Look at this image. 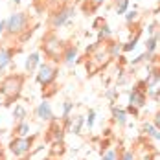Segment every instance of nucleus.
Wrapping results in <instances>:
<instances>
[{
	"mask_svg": "<svg viewBox=\"0 0 160 160\" xmlns=\"http://www.w3.org/2000/svg\"><path fill=\"white\" fill-rule=\"evenodd\" d=\"M72 15H74V8H70V6L59 8V9H57V11L52 15V18H50V24H52V28H59V26L66 24V22L72 18Z\"/></svg>",
	"mask_w": 160,
	"mask_h": 160,
	"instance_id": "nucleus-7",
	"label": "nucleus"
},
{
	"mask_svg": "<svg viewBox=\"0 0 160 160\" xmlns=\"http://www.w3.org/2000/svg\"><path fill=\"white\" fill-rule=\"evenodd\" d=\"M13 116H15V120L22 122V120L26 118V109H24L22 105H17V107H15V111H13Z\"/></svg>",
	"mask_w": 160,
	"mask_h": 160,
	"instance_id": "nucleus-16",
	"label": "nucleus"
},
{
	"mask_svg": "<svg viewBox=\"0 0 160 160\" xmlns=\"http://www.w3.org/2000/svg\"><path fill=\"white\" fill-rule=\"evenodd\" d=\"M57 78V68L52 66L48 63H41L39 64V72H37V81L42 85V87H48L52 85Z\"/></svg>",
	"mask_w": 160,
	"mask_h": 160,
	"instance_id": "nucleus-5",
	"label": "nucleus"
},
{
	"mask_svg": "<svg viewBox=\"0 0 160 160\" xmlns=\"http://www.w3.org/2000/svg\"><path fill=\"white\" fill-rule=\"evenodd\" d=\"M32 144H33V136H17L15 140H11L9 144V149L15 157H24L30 149H32Z\"/></svg>",
	"mask_w": 160,
	"mask_h": 160,
	"instance_id": "nucleus-6",
	"label": "nucleus"
},
{
	"mask_svg": "<svg viewBox=\"0 0 160 160\" xmlns=\"http://www.w3.org/2000/svg\"><path fill=\"white\" fill-rule=\"evenodd\" d=\"M39 2H44V4H53L55 0H37V4H39Z\"/></svg>",
	"mask_w": 160,
	"mask_h": 160,
	"instance_id": "nucleus-30",
	"label": "nucleus"
},
{
	"mask_svg": "<svg viewBox=\"0 0 160 160\" xmlns=\"http://www.w3.org/2000/svg\"><path fill=\"white\" fill-rule=\"evenodd\" d=\"M107 37H111V28H109L107 24H103V28H101V32H99V42H101L103 39H107Z\"/></svg>",
	"mask_w": 160,
	"mask_h": 160,
	"instance_id": "nucleus-21",
	"label": "nucleus"
},
{
	"mask_svg": "<svg viewBox=\"0 0 160 160\" xmlns=\"http://www.w3.org/2000/svg\"><path fill=\"white\" fill-rule=\"evenodd\" d=\"M83 123H85V118H83V116H78V118H76V123L72 125V132H74V134H81Z\"/></svg>",
	"mask_w": 160,
	"mask_h": 160,
	"instance_id": "nucleus-17",
	"label": "nucleus"
},
{
	"mask_svg": "<svg viewBox=\"0 0 160 160\" xmlns=\"http://www.w3.org/2000/svg\"><path fill=\"white\" fill-rule=\"evenodd\" d=\"M72 107H74V103H72V101H64V103H63V118H66V116L70 114Z\"/></svg>",
	"mask_w": 160,
	"mask_h": 160,
	"instance_id": "nucleus-23",
	"label": "nucleus"
},
{
	"mask_svg": "<svg viewBox=\"0 0 160 160\" xmlns=\"http://www.w3.org/2000/svg\"><path fill=\"white\" fill-rule=\"evenodd\" d=\"M90 2H92V9H96L98 6H101V4H103L105 0H90Z\"/></svg>",
	"mask_w": 160,
	"mask_h": 160,
	"instance_id": "nucleus-27",
	"label": "nucleus"
},
{
	"mask_svg": "<svg viewBox=\"0 0 160 160\" xmlns=\"http://www.w3.org/2000/svg\"><path fill=\"white\" fill-rule=\"evenodd\" d=\"M123 160H132V155H131V153H125V157H123Z\"/></svg>",
	"mask_w": 160,
	"mask_h": 160,
	"instance_id": "nucleus-31",
	"label": "nucleus"
},
{
	"mask_svg": "<svg viewBox=\"0 0 160 160\" xmlns=\"http://www.w3.org/2000/svg\"><path fill=\"white\" fill-rule=\"evenodd\" d=\"M76 55H78L76 46H66V48H64V53H63V61L66 64H72L76 61Z\"/></svg>",
	"mask_w": 160,
	"mask_h": 160,
	"instance_id": "nucleus-12",
	"label": "nucleus"
},
{
	"mask_svg": "<svg viewBox=\"0 0 160 160\" xmlns=\"http://www.w3.org/2000/svg\"><path fill=\"white\" fill-rule=\"evenodd\" d=\"M155 125H157V129L160 131V112L157 114V118H155Z\"/></svg>",
	"mask_w": 160,
	"mask_h": 160,
	"instance_id": "nucleus-29",
	"label": "nucleus"
},
{
	"mask_svg": "<svg viewBox=\"0 0 160 160\" xmlns=\"http://www.w3.org/2000/svg\"><path fill=\"white\" fill-rule=\"evenodd\" d=\"M41 48L44 52V55L53 59V61H59V57H63V41L55 35V33H48L46 37H42V42H41Z\"/></svg>",
	"mask_w": 160,
	"mask_h": 160,
	"instance_id": "nucleus-3",
	"label": "nucleus"
},
{
	"mask_svg": "<svg viewBox=\"0 0 160 160\" xmlns=\"http://www.w3.org/2000/svg\"><path fill=\"white\" fill-rule=\"evenodd\" d=\"M114 157H116V155H114V151H107V153H105V157H103V160H114Z\"/></svg>",
	"mask_w": 160,
	"mask_h": 160,
	"instance_id": "nucleus-25",
	"label": "nucleus"
},
{
	"mask_svg": "<svg viewBox=\"0 0 160 160\" xmlns=\"http://www.w3.org/2000/svg\"><path fill=\"white\" fill-rule=\"evenodd\" d=\"M112 114L116 118V122L120 125H125V111L123 109H118V107H112Z\"/></svg>",
	"mask_w": 160,
	"mask_h": 160,
	"instance_id": "nucleus-13",
	"label": "nucleus"
},
{
	"mask_svg": "<svg viewBox=\"0 0 160 160\" xmlns=\"http://www.w3.org/2000/svg\"><path fill=\"white\" fill-rule=\"evenodd\" d=\"M109 52H111V57H116V55L122 52V44H120V42H112V44H109Z\"/></svg>",
	"mask_w": 160,
	"mask_h": 160,
	"instance_id": "nucleus-19",
	"label": "nucleus"
},
{
	"mask_svg": "<svg viewBox=\"0 0 160 160\" xmlns=\"http://www.w3.org/2000/svg\"><path fill=\"white\" fill-rule=\"evenodd\" d=\"M11 57H13V52L8 48H0V72L6 70V66L11 63Z\"/></svg>",
	"mask_w": 160,
	"mask_h": 160,
	"instance_id": "nucleus-11",
	"label": "nucleus"
},
{
	"mask_svg": "<svg viewBox=\"0 0 160 160\" xmlns=\"http://www.w3.org/2000/svg\"><path fill=\"white\" fill-rule=\"evenodd\" d=\"M39 64H41V55H39V52H33L28 55V59H26V70L28 72H35L37 68H39Z\"/></svg>",
	"mask_w": 160,
	"mask_h": 160,
	"instance_id": "nucleus-9",
	"label": "nucleus"
},
{
	"mask_svg": "<svg viewBox=\"0 0 160 160\" xmlns=\"http://www.w3.org/2000/svg\"><path fill=\"white\" fill-rule=\"evenodd\" d=\"M127 6H129V0H118V4H116V11H118V15L125 13V11H127Z\"/></svg>",
	"mask_w": 160,
	"mask_h": 160,
	"instance_id": "nucleus-18",
	"label": "nucleus"
},
{
	"mask_svg": "<svg viewBox=\"0 0 160 160\" xmlns=\"http://www.w3.org/2000/svg\"><path fill=\"white\" fill-rule=\"evenodd\" d=\"M87 72L88 74H94L99 68H103L105 64L109 63L111 57V52H109V44H101L98 42L90 48V53H87Z\"/></svg>",
	"mask_w": 160,
	"mask_h": 160,
	"instance_id": "nucleus-1",
	"label": "nucleus"
},
{
	"mask_svg": "<svg viewBox=\"0 0 160 160\" xmlns=\"http://www.w3.org/2000/svg\"><path fill=\"white\" fill-rule=\"evenodd\" d=\"M94 118H96V111H88V116H87V125H88V129H92V125H94Z\"/></svg>",
	"mask_w": 160,
	"mask_h": 160,
	"instance_id": "nucleus-24",
	"label": "nucleus"
},
{
	"mask_svg": "<svg viewBox=\"0 0 160 160\" xmlns=\"http://www.w3.org/2000/svg\"><path fill=\"white\" fill-rule=\"evenodd\" d=\"M17 136H28V132H30V123H26V122H20V125L15 129Z\"/></svg>",
	"mask_w": 160,
	"mask_h": 160,
	"instance_id": "nucleus-15",
	"label": "nucleus"
},
{
	"mask_svg": "<svg viewBox=\"0 0 160 160\" xmlns=\"http://www.w3.org/2000/svg\"><path fill=\"white\" fill-rule=\"evenodd\" d=\"M46 160H53V158H46Z\"/></svg>",
	"mask_w": 160,
	"mask_h": 160,
	"instance_id": "nucleus-34",
	"label": "nucleus"
},
{
	"mask_svg": "<svg viewBox=\"0 0 160 160\" xmlns=\"http://www.w3.org/2000/svg\"><path fill=\"white\" fill-rule=\"evenodd\" d=\"M28 28V15L26 13H13L6 22V32L9 35H18Z\"/></svg>",
	"mask_w": 160,
	"mask_h": 160,
	"instance_id": "nucleus-4",
	"label": "nucleus"
},
{
	"mask_svg": "<svg viewBox=\"0 0 160 160\" xmlns=\"http://www.w3.org/2000/svg\"><path fill=\"white\" fill-rule=\"evenodd\" d=\"M129 103H131V107H142L145 103L144 92H140L138 88H134V90L131 92V96H129Z\"/></svg>",
	"mask_w": 160,
	"mask_h": 160,
	"instance_id": "nucleus-10",
	"label": "nucleus"
},
{
	"mask_svg": "<svg viewBox=\"0 0 160 160\" xmlns=\"http://www.w3.org/2000/svg\"><path fill=\"white\" fill-rule=\"evenodd\" d=\"M6 22H8V20H0V35L6 32Z\"/></svg>",
	"mask_w": 160,
	"mask_h": 160,
	"instance_id": "nucleus-28",
	"label": "nucleus"
},
{
	"mask_svg": "<svg viewBox=\"0 0 160 160\" xmlns=\"http://www.w3.org/2000/svg\"><path fill=\"white\" fill-rule=\"evenodd\" d=\"M125 18H127V22H131V20H134V18H136V11H129Z\"/></svg>",
	"mask_w": 160,
	"mask_h": 160,
	"instance_id": "nucleus-26",
	"label": "nucleus"
},
{
	"mask_svg": "<svg viewBox=\"0 0 160 160\" xmlns=\"http://www.w3.org/2000/svg\"><path fill=\"white\" fill-rule=\"evenodd\" d=\"M136 42H138V35H136L132 41H129L127 44H123V46H122V52H131V50H134L136 48Z\"/></svg>",
	"mask_w": 160,
	"mask_h": 160,
	"instance_id": "nucleus-20",
	"label": "nucleus"
},
{
	"mask_svg": "<svg viewBox=\"0 0 160 160\" xmlns=\"http://www.w3.org/2000/svg\"><path fill=\"white\" fill-rule=\"evenodd\" d=\"M35 114H37V118H39V120H44V122H48V120H53V112H52V107H50V103H46V101L39 103V107L35 109Z\"/></svg>",
	"mask_w": 160,
	"mask_h": 160,
	"instance_id": "nucleus-8",
	"label": "nucleus"
},
{
	"mask_svg": "<svg viewBox=\"0 0 160 160\" xmlns=\"http://www.w3.org/2000/svg\"><path fill=\"white\" fill-rule=\"evenodd\" d=\"M144 131L149 134V136H153V138H157V140H160V131L157 127H153L151 123H145L144 125Z\"/></svg>",
	"mask_w": 160,
	"mask_h": 160,
	"instance_id": "nucleus-14",
	"label": "nucleus"
},
{
	"mask_svg": "<svg viewBox=\"0 0 160 160\" xmlns=\"http://www.w3.org/2000/svg\"><path fill=\"white\" fill-rule=\"evenodd\" d=\"M22 87H24V76H20V74L6 76L2 79V83H0V94L4 96V99L8 103H11V101H15L17 98L20 96Z\"/></svg>",
	"mask_w": 160,
	"mask_h": 160,
	"instance_id": "nucleus-2",
	"label": "nucleus"
},
{
	"mask_svg": "<svg viewBox=\"0 0 160 160\" xmlns=\"http://www.w3.org/2000/svg\"><path fill=\"white\" fill-rule=\"evenodd\" d=\"M107 96H109V98H114V96H116V92H114V90H109V92H107Z\"/></svg>",
	"mask_w": 160,
	"mask_h": 160,
	"instance_id": "nucleus-32",
	"label": "nucleus"
},
{
	"mask_svg": "<svg viewBox=\"0 0 160 160\" xmlns=\"http://www.w3.org/2000/svg\"><path fill=\"white\" fill-rule=\"evenodd\" d=\"M13 2H15V4H18V2H20V0H13Z\"/></svg>",
	"mask_w": 160,
	"mask_h": 160,
	"instance_id": "nucleus-33",
	"label": "nucleus"
},
{
	"mask_svg": "<svg viewBox=\"0 0 160 160\" xmlns=\"http://www.w3.org/2000/svg\"><path fill=\"white\" fill-rule=\"evenodd\" d=\"M155 46H157V37H151V39L147 41V55L155 52Z\"/></svg>",
	"mask_w": 160,
	"mask_h": 160,
	"instance_id": "nucleus-22",
	"label": "nucleus"
}]
</instances>
